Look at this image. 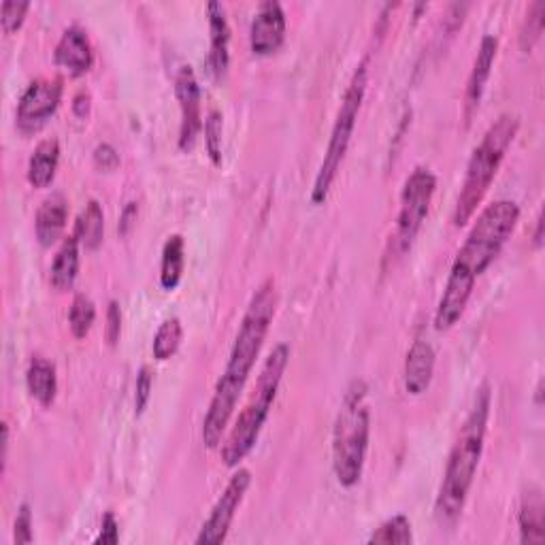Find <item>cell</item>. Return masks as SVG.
<instances>
[{
	"label": "cell",
	"instance_id": "obj_1",
	"mask_svg": "<svg viewBox=\"0 0 545 545\" xmlns=\"http://www.w3.org/2000/svg\"><path fill=\"white\" fill-rule=\"evenodd\" d=\"M277 311V286L275 279H267L254 292L250 305L245 309V316L241 320L239 333L235 339L233 350H230L228 365L216 384V392L209 403L207 416L203 420V443L205 448H218L222 435L233 418L239 396L245 390L247 379L256 365V358L262 350L264 339L269 335V328L273 324Z\"/></svg>",
	"mask_w": 545,
	"mask_h": 545
},
{
	"label": "cell",
	"instance_id": "obj_2",
	"mask_svg": "<svg viewBox=\"0 0 545 545\" xmlns=\"http://www.w3.org/2000/svg\"><path fill=\"white\" fill-rule=\"evenodd\" d=\"M520 220V207L514 201H497L488 205L471 233L458 250L448 284L435 311V328L450 330L467 309L477 277H480L503 250Z\"/></svg>",
	"mask_w": 545,
	"mask_h": 545
},
{
	"label": "cell",
	"instance_id": "obj_3",
	"mask_svg": "<svg viewBox=\"0 0 545 545\" xmlns=\"http://www.w3.org/2000/svg\"><path fill=\"white\" fill-rule=\"evenodd\" d=\"M490 403H492L490 386L484 382L475 394L473 407L465 424L460 426V433L448 456V465H445L443 482L435 501V516L443 524L456 522L462 514V509L467 505L475 473L484 454Z\"/></svg>",
	"mask_w": 545,
	"mask_h": 545
},
{
	"label": "cell",
	"instance_id": "obj_4",
	"mask_svg": "<svg viewBox=\"0 0 545 545\" xmlns=\"http://www.w3.org/2000/svg\"><path fill=\"white\" fill-rule=\"evenodd\" d=\"M520 130V118L516 113H503L499 120H494L490 128L484 132L482 141L475 145L469 158L465 181L460 186V194L456 198V207L452 213V222L456 228L467 226L475 216L477 207L482 205L484 196L488 194L492 179L497 177L501 162L514 143Z\"/></svg>",
	"mask_w": 545,
	"mask_h": 545
},
{
	"label": "cell",
	"instance_id": "obj_5",
	"mask_svg": "<svg viewBox=\"0 0 545 545\" xmlns=\"http://www.w3.org/2000/svg\"><path fill=\"white\" fill-rule=\"evenodd\" d=\"M288 360H290L288 343H277L267 356V360H264L250 401L241 409L235 426L230 428V433L222 445V460L226 467L230 469L239 467V462L254 450V445L262 433V426L271 414V407L275 403L279 384H282Z\"/></svg>",
	"mask_w": 545,
	"mask_h": 545
},
{
	"label": "cell",
	"instance_id": "obj_6",
	"mask_svg": "<svg viewBox=\"0 0 545 545\" xmlns=\"http://www.w3.org/2000/svg\"><path fill=\"white\" fill-rule=\"evenodd\" d=\"M367 384L354 379L345 390L341 409L333 428V469L337 482L343 488H354L362 471L369 450L371 435V411L367 405Z\"/></svg>",
	"mask_w": 545,
	"mask_h": 545
},
{
	"label": "cell",
	"instance_id": "obj_7",
	"mask_svg": "<svg viewBox=\"0 0 545 545\" xmlns=\"http://www.w3.org/2000/svg\"><path fill=\"white\" fill-rule=\"evenodd\" d=\"M369 86V69H367V60H362L356 71L350 79L348 88H345V94L341 98V107L337 113V120L333 126V132H330L328 147L324 160L320 164V171L316 175V181H313L311 188V203L313 205H324L326 198L330 194V188H333L337 173L341 169V162L348 154V147L354 135V128L358 122V113L362 107V101H365Z\"/></svg>",
	"mask_w": 545,
	"mask_h": 545
},
{
	"label": "cell",
	"instance_id": "obj_8",
	"mask_svg": "<svg viewBox=\"0 0 545 545\" xmlns=\"http://www.w3.org/2000/svg\"><path fill=\"white\" fill-rule=\"evenodd\" d=\"M435 190L437 177L431 169L418 167L407 177L401 192V209L399 216H396V230L390 241L392 254L396 258H403L414 245L424 220L428 218V211H431Z\"/></svg>",
	"mask_w": 545,
	"mask_h": 545
},
{
	"label": "cell",
	"instance_id": "obj_9",
	"mask_svg": "<svg viewBox=\"0 0 545 545\" xmlns=\"http://www.w3.org/2000/svg\"><path fill=\"white\" fill-rule=\"evenodd\" d=\"M252 486V473L250 469H239L230 482L226 484L220 499L213 505L209 518L201 526V533L196 537L198 545H218L224 543L230 531V524H233L237 509L241 507L247 490Z\"/></svg>",
	"mask_w": 545,
	"mask_h": 545
},
{
	"label": "cell",
	"instance_id": "obj_10",
	"mask_svg": "<svg viewBox=\"0 0 545 545\" xmlns=\"http://www.w3.org/2000/svg\"><path fill=\"white\" fill-rule=\"evenodd\" d=\"M62 101V79H35L24 90L15 111V124L24 132L32 135L39 132L49 120L54 118Z\"/></svg>",
	"mask_w": 545,
	"mask_h": 545
},
{
	"label": "cell",
	"instance_id": "obj_11",
	"mask_svg": "<svg viewBox=\"0 0 545 545\" xmlns=\"http://www.w3.org/2000/svg\"><path fill=\"white\" fill-rule=\"evenodd\" d=\"M175 94L179 101L181 109V124H179V150L181 152H190L198 132L203 128V113H201V88H198L196 75L192 71V66L184 64L179 66V71L175 75Z\"/></svg>",
	"mask_w": 545,
	"mask_h": 545
},
{
	"label": "cell",
	"instance_id": "obj_12",
	"mask_svg": "<svg viewBox=\"0 0 545 545\" xmlns=\"http://www.w3.org/2000/svg\"><path fill=\"white\" fill-rule=\"evenodd\" d=\"M286 11L277 0L260 3L250 26V47L256 56H271L286 41Z\"/></svg>",
	"mask_w": 545,
	"mask_h": 545
},
{
	"label": "cell",
	"instance_id": "obj_13",
	"mask_svg": "<svg viewBox=\"0 0 545 545\" xmlns=\"http://www.w3.org/2000/svg\"><path fill=\"white\" fill-rule=\"evenodd\" d=\"M499 52V39L494 35H484L480 47H477V56L473 60V69L467 79V88H465V105H462V118H465V124L469 126L473 115L482 103V96L486 90V84L492 73L494 60H497Z\"/></svg>",
	"mask_w": 545,
	"mask_h": 545
},
{
	"label": "cell",
	"instance_id": "obj_14",
	"mask_svg": "<svg viewBox=\"0 0 545 545\" xmlns=\"http://www.w3.org/2000/svg\"><path fill=\"white\" fill-rule=\"evenodd\" d=\"M54 62L73 77L86 75L94 64V49L88 32L81 26H69L54 49Z\"/></svg>",
	"mask_w": 545,
	"mask_h": 545
},
{
	"label": "cell",
	"instance_id": "obj_15",
	"mask_svg": "<svg viewBox=\"0 0 545 545\" xmlns=\"http://www.w3.org/2000/svg\"><path fill=\"white\" fill-rule=\"evenodd\" d=\"M209 13V71L216 79H224L230 66V26L222 3L207 5Z\"/></svg>",
	"mask_w": 545,
	"mask_h": 545
},
{
	"label": "cell",
	"instance_id": "obj_16",
	"mask_svg": "<svg viewBox=\"0 0 545 545\" xmlns=\"http://www.w3.org/2000/svg\"><path fill=\"white\" fill-rule=\"evenodd\" d=\"M435 362H437V356L431 343L424 339H416L414 343H411L405 358V369H403V384L407 394L420 396L428 390L435 375Z\"/></svg>",
	"mask_w": 545,
	"mask_h": 545
},
{
	"label": "cell",
	"instance_id": "obj_17",
	"mask_svg": "<svg viewBox=\"0 0 545 545\" xmlns=\"http://www.w3.org/2000/svg\"><path fill=\"white\" fill-rule=\"evenodd\" d=\"M66 220H69V201H66V196L60 192L47 196L35 218V235L39 243L43 247L54 245L62 235Z\"/></svg>",
	"mask_w": 545,
	"mask_h": 545
},
{
	"label": "cell",
	"instance_id": "obj_18",
	"mask_svg": "<svg viewBox=\"0 0 545 545\" xmlns=\"http://www.w3.org/2000/svg\"><path fill=\"white\" fill-rule=\"evenodd\" d=\"M26 386L32 399L39 405L43 407L52 405L58 394V373L54 362H49L43 356L32 358L26 369Z\"/></svg>",
	"mask_w": 545,
	"mask_h": 545
},
{
	"label": "cell",
	"instance_id": "obj_19",
	"mask_svg": "<svg viewBox=\"0 0 545 545\" xmlns=\"http://www.w3.org/2000/svg\"><path fill=\"white\" fill-rule=\"evenodd\" d=\"M60 164V143L58 139L49 137L43 139L35 152H32L30 160H28V181L32 188H47L52 184L56 171Z\"/></svg>",
	"mask_w": 545,
	"mask_h": 545
},
{
	"label": "cell",
	"instance_id": "obj_20",
	"mask_svg": "<svg viewBox=\"0 0 545 545\" xmlns=\"http://www.w3.org/2000/svg\"><path fill=\"white\" fill-rule=\"evenodd\" d=\"M79 245L81 243L75 235L66 237L52 262L49 279H52V286L60 292H66L75 286V279L79 273Z\"/></svg>",
	"mask_w": 545,
	"mask_h": 545
},
{
	"label": "cell",
	"instance_id": "obj_21",
	"mask_svg": "<svg viewBox=\"0 0 545 545\" xmlns=\"http://www.w3.org/2000/svg\"><path fill=\"white\" fill-rule=\"evenodd\" d=\"M520 541L522 543H543L545 541V505L539 490L524 494L520 505Z\"/></svg>",
	"mask_w": 545,
	"mask_h": 545
},
{
	"label": "cell",
	"instance_id": "obj_22",
	"mask_svg": "<svg viewBox=\"0 0 545 545\" xmlns=\"http://www.w3.org/2000/svg\"><path fill=\"white\" fill-rule=\"evenodd\" d=\"M186 267V243L181 235H171L162 247L160 264V286L164 290H175L184 277Z\"/></svg>",
	"mask_w": 545,
	"mask_h": 545
},
{
	"label": "cell",
	"instance_id": "obj_23",
	"mask_svg": "<svg viewBox=\"0 0 545 545\" xmlns=\"http://www.w3.org/2000/svg\"><path fill=\"white\" fill-rule=\"evenodd\" d=\"M73 235L79 239L81 247H86L90 252L101 247L105 237V213L101 203L94 201V198L86 205V209L79 213Z\"/></svg>",
	"mask_w": 545,
	"mask_h": 545
},
{
	"label": "cell",
	"instance_id": "obj_24",
	"mask_svg": "<svg viewBox=\"0 0 545 545\" xmlns=\"http://www.w3.org/2000/svg\"><path fill=\"white\" fill-rule=\"evenodd\" d=\"M181 337H184V326H181L179 318H169L160 324L156 330V337L152 343V352L156 360H169L179 350Z\"/></svg>",
	"mask_w": 545,
	"mask_h": 545
},
{
	"label": "cell",
	"instance_id": "obj_25",
	"mask_svg": "<svg viewBox=\"0 0 545 545\" xmlns=\"http://www.w3.org/2000/svg\"><path fill=\"white\" fill-rule=\"evenodd\" d=\"M367 543L379 545H411L414 543V531H411V522L407 516H394L386 520L382 526L375 528Z\"/></svg>",
	"mask_w": 545,
	"mask_h": 545
},
{
	"label": "cell",
	"instance_id": "obj_26",
	"mask_svg": "<svg viewBox=\"0 0 545 545\" xmlns=\"http://www.w3.org/2000/svg\"><path fill=\"white\" fill-rule=\"evenodd\" d=\"M96 320V307L88 294H75L69 309V326L75 339H86Z\"/></svg>",
	"mask_w": 545,
	"mask_h": 545
},
{
	"label": "cell",
	"instance_id": "obj_27",
	"mask_svg": "<svg viewBox=\"0 0 545 545\" xmlns=\"http://www.w3.org/2000/svg\"><path fill=\"white\" fill-rule=\"evenodd\" d=\"M543 18H545V3L537 0V3L531 5V9L526 11V18L520 30V45L524 52H531L533 45L539 41L543 32Z\"/></svg>",
	"mask_w": 545,
	"mask_h": 545
},
{
	"label": "cell",
	"instance_id": "obj_28",
	"mask_svg": "<svg viewBox=\"0 0 545 545\" xmlns=\"http://www.w3.org/2000/svg\"><path fill=\"white\" fill-rule=\"evenodd\" d=\"M205 145L211 162L220 167L222 164V113L211 109L205 120Z\"/></svg>",
	"mask_w": 545,
	"mask_h": 545
},
{
	"label": "cell",
	"instance_id": "obj_29",
	"mask_svg": "<svg viewBox=\"0 0 545 545\" xmlns=\"http://www.w3.org/2000/svg\"><path fill=\"white\" fill-rule=\"evenodd\" d=\"M28 9H30L28 0H5V3L0 5V24H3V30L7 35L22 28Z\"/></svg>",
	"mask_w": 545,
	"mask_h": 545
},
{
	"label": "cell",
	"instance_id": "obj_30",
	"mask_svg": "<svg viewBox=\"0 0 545 545\" xmlns=\"http://www.w3.org/2000/svg\"><path fill=\"white\" fill-rule=\"evenodd\" d=\"M154 390V373L150 367H141L139 375H137V388H135V411L137 416H141L147 403H150V396Z\"/></svg>",
	"mask_w": 545,
	"mask_h": 545
},
{
	"label": "cell",
	"instance_id": "obj_31",
	"mask_svg": "<svg viewBox=\"0 0 545 545\" xmlns=\"http://www.w3.org/2000/svg\"><path fill=\"white\" fill-rule=\"evenodd\" d=\"M122 335V309L118 301H109L107 307V326H105V337L111 348H115Z\"/></svg>",
	"mask_w": 545,
	"mask_h": 545
},
{
	"label": "cell",
	"instance_id": "obj_32",
	"mask_svg": "<svg viewBox=\"0 0 545 545\" xmlns=\"http://www.w3.org/2000/svg\"><path fill=\"white\" fill-rule=\"evenodd\" d=\"M32 511L30 505L24 503L18 511V518H15V526H13V541L15 543H32Z\"/></svg>",
	"mask_w": 545,
	"mask_h": 545
},
{
	"label": "cell",
	"instance_id": "obj_33",
	"mask_svg": "<svg viewBox=\"0 0 545 545\" xmlns=\"http://www.w3.org/2000/svg\"><path fill=\"white\" fill-rule=\"evenodd\" d=\"M96 545H115L120 543V524L118 520H115L113 511H107V514L103 516V524H101V533H98V537L94 539Z\"/></svg>",
	"mask_w": 545,
	"mask_h": 545
},
{
	"label": "cell",
	"instance_id": "obj_34",
	"mask_svg": "<svg viewBox=\"0 0 545 545\" xmlns=\"http://www.w3.org/2000/svg\"><path fill=\"white\" fill-rule=\"evenodd\" d=\"M94 162H96L98 169L113 171L120 164V154L115 152L109 143H101V145H96V150H94Z\"/></svg>",
	"mask_w": 545,
	"mask_h": 545
},
{
	"label": "cell",
	"instance_id": "obj_35",
	"mask_svg": "<svg viewBox=\"0 0 545 545\" xmlns=\"http://www.w3.org/2000/svg\"><path fill=\"white\" fill-rule=\"evenodd\" d=\"M90 107H92V96L88 90H79L73 96V113L77 115L79 120H86L90 115Z\"/></svg>",
	"mask_w": 545,
	"mask_h": 545
},
{
	"label": "cell",
	"instance_id": "obj_36",
	"mask_svg": "<svg viewBox=\"0 0 545 545\" xmlns=\"http://www.w3.org/2000/svg\"><path fill=\"white\" fill-rule=\"evenodd\" d=\"M137 213H139L137 203H128V205H126V209H124V213H122V218H120V226H118L122 235H126V233H128V228L132 226V222L137 220Z\"/></svg>",
	"mask_w": 545,
	"mask_h": 545
},
{
	"label": "cell",
	"instance_id": "obj_37",
	"mask_svg": "<svg viewBox=\"0 0 545 545\" xmlns=\"http://www.w3.org/2000/svg\"><path fill=\"white\" fill-rule=\"evenodd\" d=\"M541 243H543V218L539 216V218H537V233H535V245H537V247H541Z\"/></svg>",
	"mask_w": 545,
	"mask_h": 545
}]
</instances>
